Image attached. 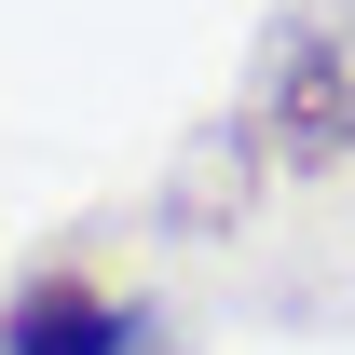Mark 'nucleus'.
Returning <instances> with one entry per match:
<instances>
[{"instance_id":"nucleus-1","label":"nucleus","mask_w":355,"mask_h":355,"mask_svg":"<svg viewBox=\"0 0 355 355\" xmlns=\"http://www.w3.org/2000/svg\"><path fill=\"white\" fill-rule=\"evenodd\" d=\"M260 123H273L287 164H342V150H355V42H342V28H301V42L273 55Z\"/></svg>"},{"instance_id":"nucleus-2","label":"nucleus","mask_w":355,"mask_h":355,"mask_svg":"<svg viewBox=\"0 0 355 355\" xmlns=\"http://www.w3.org/2000/svg\"><path fill=\"white\" fill-rule=\"evenodd\" d=\"M137 342V301H110L96 273H28L0 301V355H123Z\"/></svg>"}]
</instances>
